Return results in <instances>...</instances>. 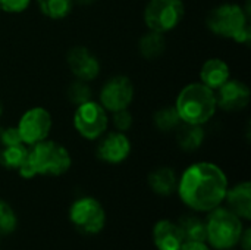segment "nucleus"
<instances>
[{
	"mask_svg": "<svg viewBox=\"0 0 251 250\" xmlns=\"http://www.w3.org/2000/svg\"><path fill=\"white\" fill-rule=\"evenodd\" d=\"M149 186L150 189L159 196H169L176 190L178 178L172 168L162 167L154 169L149 175Z\"/></svg>",
	"mask_w": 251,
	"mask_h": 250,
	"instance_id": "f3484780",
	"label": "nucleus"
},
{
	"mask_svg": "<svg viewBox=\"0 0 251 250\" xmlns=\"http://www.w3.org/2000/svg\"><path fill=\"white\" fill-rule=\"evenodd\" d=\"M134 99V85L128 77L116 75L110 78L100 91V105L109 111L116 112L126 109Z\"/></svg>",
	"mask_w": 251,
	"mask_h": 250,
	"instance_id": "9d476101",
	"label": "nucleus"
},
{
	"mask_svg": "<svg viewBox=\"0 0 251 250\" xmlns=\"http://www.w3.org/2000/svg\"><path fill=\"white\" fill-rule=\"evenodd\" d=\"M215 91L201 83L185 85L176 97L175 109L185 124L203 125L209 122L216 113Z\"/></svg>",
	"mask_w": 251,
	"mask_h": 250,
	"instance_id": "7ed1b4c3",
	"label": "nucleus"
},
{
	"mask_svg": "<svg viewBox=\"0 0 251 250\" xmlns=\"http://www.w3.org/2000/svg\"><path fill=\"white\" fill-rule=\"evenodd\" d=\"M107 111L97 102L88 100L78 105L74 113V127L87 140H96L107 130Z\"/></svg>",
	"mask_w": 251,
	"mask_h": 250,
	"instance_id": "6e6552de",
	"label": "nucleus"
},
{
	"mask_svg": "<svg viewBox=\"0 0 251 250\" xmlns=\"http://www.w3.org/2000/svg\"><path fill=\"white\" fill-rule=\"evenodd\" d=\"M182 124L175 106H165L154 113V125L163 133L176 130Z\"/></svg>",
	"mask_w": 251,
	"mask_h": 250,
	"instance_id": "5701e85b",
	"label": "nucleus"
},
{
	"mask_svg": "<svg viewBox=\"0 0 251 250\" xmlns=\"http://www.w3.org/2000/svg\"><path fill=\"white\" fill-rule=\"evenodd\" d=\"M176 190L184 205L190 209L210 212L224 203L228 192V178L216 164L197 162L182 172Z\"/></svg>",
	"mask_w": 251,
	"mask_h": 250,
	"instance_id": "f257e3e1",
	"label": "nucleus"
},
{
	"mask_svg": "<svg viewBox=\"0 0 251 250\" xmlns=\"http://www.w3.org/2000/svg\"><path fill=\"white\" fill-rule=\"evenodd\" d=\"M176 141L178 146L185 150V152H194L197 150L203 141H204V130L201 125H194V124H185L176 128Z\"/></svg>",
	"mask_w": 251,
	"mask_h": 250,
	"instance_id": "a211bd4d",
	"label": "nucleus"
},
{
	"mask_svg": "<svg viewBox=\"0 0 251 250\" xmlns=\"http://www.w3.org/2000/svg\"><path fill=\"white\" fill-rule=\"evenodd\" d=\"M244 231L240 217L228 208H215L206 220V242L216 250H229L235 248Z\"/></svg>",
	"mask_w": 251,
	"mask_h": 250,
	"instance_id": "39448f33",
	"label": "nucleus"
},
{
	"mask_svg": "<svg viewBox=\"0 0 251 250\" xmlns=\"http://www.w3.org/2000/svg\"><path fill=\"white\" fill-rule=\"evenodd\" d=\"M66 94H68L69 102L74 105H82V103L91 100V88L88 87L87 81H82V80H76V81L71 83Z\"/></svg>",
	"mask_w": 251,
	"mask_h": 250,
	"instance_id": "393cba45",
	"label": "nucleus"
},
{
	"mask_svg": "<svg viewBox=\"0 0 251 250\" xmlns=\"http://www.w3.org/2000/svg\"><path fill=\"white\" fill-rule=\"evenodd\" d=\"M1 113H3V106H1V102H0V118H1Z\"/></svg>",
	"mask_w": 251,
	"mask_h": 250,
	"instance_id": "2f4dec72",
	"label": "nucleus"
},
{
	"mask_svg": "<svg viewBox=\"0 0 251 250\" xmlns=\"http://www.w3.org/2000/svg\"><path fill=\"white\" fill-rule=\"evenodd\" d=\"M207 27L219 37L231 38L241 44L250 43L249 10H244L240 4L224 3L215 7L207 16Z\"/></svg>",
	"mask_w": 251,
	"mask_h": 250,
	"instance_id": "20e7f679",
	"label": "nucleus"
},
{
	"mask_svg": "<svg viewBox=\"0 0 251 250\" xmlns=\"http://www.w3.org/2000/svg\"><path fill=\"white\" fill-rule=\"evenodd\" d=\"M18 227V217L13 208L0 199V236H10Z\"/></svg>",
	"mask_w": 251,
	"mask_h": 250,
	"instance_id": "b1692460",
	"label": "nucleus"
},
{
	"mask_svg": "<svg viewBox=\"0 0 251 250\" xmlns=\"http://www.w3.org/2000/svg\"><path fill=\"white\" fill-rule=\"evenodd\" d=\"M166 47V40L162 32L151 31L144 34L140 40V53L146 59H156L159 57Z\"/></svg>",
	"mask_w": 251,
	"mask_h": 250,
	"instance_id": "aec40b11",
	"label": "nucleus"
},
{
	"mask_svg": "<svg viewBox=\"0 0 251 250\" xmlns=\"http://www.w3.org/2000/svg\"><path fill=\"white\" fill-rule=\"evenodd\" d=\"M28 153V147L24 143L3 146L0 150V165L6 169H19Z\"/></svg>",
	"mask_w": 251,
	"mask_h": 250,
	"instance_id": "412c9836",
	"label": "nucleus"
},
{
	"mask_svg": "<svg viewBox=\"0 0 251 250\" xmlns=\"http://www.w3.org/2000/svg\"><path fill=\"white\" fill-rule=\"evenodd\" d=\"M18 143H22L18 127L0 128V144L1 146H12V144H18Z\"/></svg>",
	"mask_w": 251,
	"mask_h": 250,
	"instance_id": "bb28decb",
	"label": "nucleus"
},
{
	"mask_svg": "<svg viewBox=\"0 0 251 250\" xmlns=\"http://www.w3.org/2000/svg\"><path fill=\"white\" fill-rule=\"evenodd\" d=\"M29 147L24 164L18 169L22 178L31 180L37 175L59 177L69 171L72 159L65 146L51 140H43Z\"/></svg>",
	"mask_w": 251,
	"mask_h": 250,
	"instance_id": "f03ea898",
	"label": "nucleus"
},
{
	"mask_svg": "<svg viewBox=\"0 0 251 250\" xmlns=\"http://www.w3.org/2000/svg\"><path fill=\"white\" fill-rule=\"evenodd\" d=\"M37 4L44 16L50 19H63L71 13L74 0H37Z\"/></svg>",
	"mask_w": 251,
	"mask_h": 250,
	"instance_id": "4be33fe9",
	"label": "nucleus"
},
{
	"mask_svg": "<svg viewBox=\"0 0 251 250\" xmlns=\"http://www.w3.org/2000/svg\"><path fill=\"white\" fill-rule=\"evenodd\" d=\"M229 74L231 71L228 63L222 59L213 57L203 63L200 71V83L215 91L229 80Z\"/></svg>",
	"mask_w": 251,
	"mask_h": 250,
	"instance_id": "dca6fc26",
	"label": "nucleus"
},
{
	"mask_svg": "<svg viewBox=\"0 0 251 250\" xmlns=\"http://www.w3.org/2000/svg\"><path fill=\"white\" fill-rule=\"evenodd\" d=\"M69 221L76 231L84 236H97L106 225L103 205L90 196L76 199L69 208Z\"/></svg>",
	"mask_w": 251,
	"mask_h": 250,
	"instance_id": "423d86ee",
	"label": "nucleus"
},
{
	"mask_svg": "<svg viewBox=\"0 0 251 250\" xmlns=\"http://www.w3.org/2000/svg\"><path fill=\"white\" fill-rule=\"evenodd\" d=\"M68 65L72 74L82 81H93L100 72L99 59L84 46L72 47L68 52Z\"/></svg>",
	"mask_w": 251,
	"mask_h": 250,
	"instance_id": "f8f14e48",
	"label": "nucleus"
},
{
	"mask_svg": "<svg viewBox=\"0 0 251 250\" xmlns=\"http://www.w3.org/2000/svg\"><path fill=\"white\" fill-rule=\"evenodd\" d=\"M113 124L118 128V131L125 133L132 125V115L128 112V109L116 111V112H113Z\"/></svg>",
	"mask_w": 251,
	"mask_h": 250,
	"instance_id": "a878e982",
	"label": "nucleus"
},
{
	"mask_svg": "<svg viewBox=\"0 0 251 250\" xmlns=\"http://www.w3.org/2000/svg\"><path fill=\"white\" fill-rule=\"evenodd\" d=\"M96 0H74V3H78V4H91V3H94Z\"/></svg>",
	"mask_w": 251,
	"mask_h": 250,
	"instance_id": "7c9ffc66",
	"label": "nucleus"
},
{
	"mask_svg": "<svg viewBox=\"0 0 251 250\" xmlns=\"http://www.w3.org/2000/svg\"><path fill=\"white\" fill-rule=\"evenodd\" d=\"M251 91L249 85L238 80H228L218 88L216 105L226 112H238L249 106Z\"/></svg>",
	"mask_w": 251,
	"mask_h": 250,
	"instance_id": "9b49d317",
	"label": "nucleus"
},
{
	"mask_svg": "<svg viewBox=\"0 0 251 250\" xmlns=\"http://www.w3.org/2000/svg\"><path fill=\"white\" fill-rule=\"evenodd\" d=\"M184 13L181 0H150L144 9V21L151 31L165 34L178 27Z\"/></svg>",
	"mask_w": 251,
	"mask_h": 250,
	"instance_id": "0eeeda50",
	"label": "nucleus"
},
{
	"mask_svg": "<svg viewBox=\"0 0 251 250\" xmlns=\"http://www.w3.org/2000/svg\"><path fill=\"white\" fill-rule=\"evenodd\" d=\"M178 225L182 231L184 242H204L206 243V220L196 215H185L179 218Z\"/></svg>",
	"mask_w": 251,
	"mask_h": 250,
	"instance_id": "6ab92c4d",
	"label": "nucleus"
},
{
	"mask_svg": "<svg viewBox=\"0 0 251 250\" xmlns=\"http://www.w3.org/2000/svg\"><path fill=\"white\" fill-rule=\"evenodd\" d=\"M51 130V115L44 108H32L26 111L18 124L21 140L26 146H34L47 139Z\"/></svg>",
	"mask_w": 251,
	"mask_h": 250,
	"instance_id": "1a4fd4ad",
	"label": "nucleus"
},
{
	"mask_svg": "<svg viewBox=\"0 0 251 250\" xmlns=\"http://www.w3.org/2000/svg\"><path fill=\"white\" fill-rule=\"evenodd\" d=\"M151 237L157 250H179L185 243L178 222L169 220L157 221L153 227Z\"/></svg>",
	"mask_w": 251,
	"mask_h": 250,
	"instance_id": "4468645a",
	"label": "nucleus"
},
{
	"mask_svg": "<svg viewBox=\"0 0 251 250\" xmlns=\"http://www.w3.org/2000/svg\"><path fill=\"white\" fill-rule=\"evenodd\" d=\"M226 208L232 211L237 217L244 221L251 220V184L250 181H243L232 189H228L225 200Z\"/></svg>",
	"mask_w": 251,
	"mask_h": 250,
	"instance_id": "2eb2a0df",
	"label": "nucleus"
},
{
	"mask_svg": "<svg viewBox=\"0 0 251 250\" xmlns=\"http://www.w3.org/2000/svg\"><path fill=\"white\" fill-rule=\"evenodd\" d=\"M243 250H251V230L250 228H244L241 237H240V242Z\"/></svg>",
	"mask_w": 251,
	"mask_h": 250,
	"instance_id": "c756f323",
	"label": "nucleus"
},
{
	"mask_svg": "<svg viewBox=\"0 0 251 250\" xmlns=\"http://www.w3.org/2000/svg\"><path fill=\"white\" fill-rule=\"evenodd\" d=\"M31 0H0V10L7 13H21L29 6Z\"/></svg>",
	"mask_w": 251,
	"mask_h": 250,
	"instance_id": "cd10ccee",
	"label": "nucleus"
},
{
	"mask_svg": "<svg viewBox=\"0 0 251 250\" xmlns=\"http://www.w3.org/2000/svg\"><path fill=\"white\" fill-rule=\"evenodd\" d=\"M129 153H131V141L121 131L107 134L104 139H101L97 147V156L103 162L112 165L124 162L129 156Z\"/></svg>",
	"mask_w": 251,
	"mask_h": 250,
	"instance_id": "ddd939ff",
	"label": "nucleus"
},
{
	"mask_svg": "<svg viewBox=\"0 0 251 250\" xmlns=\"http://www.w3.org/2000/svg\"><path fill=\"white\" fill-rule=\"evenodd\" d=\"M179 250H212L204 242H185Z\"/></svg>",
	"mask_w": 251,
	"mask_h": 250,
	"instance_id": "c85d7f7f",
	"label": "nucleus"
}]
</instances>
